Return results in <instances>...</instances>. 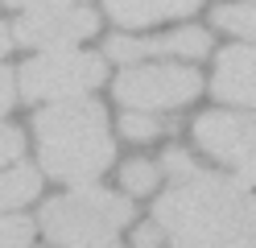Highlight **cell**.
<instances>
[{
  "label": "cell",
  "instance_id": "9c48e42d",
  "mask_svg": "<svg viewBox=\"0 0 256 248\" xmlns=\"http://www.w3.org/2000/svg\"><path fill=\"white\" fill-rule=\"evenodd\" d=\"M211 95L219 104L256 108V46H228L215 58Z\"/></svg>",
  "mask_w": 256,
  "mask_h": 248
},
{
  "label": "cell",
  "instance_id": "4fadbf2b",
  "mask_svg": "<svg viewBox=\"0 0 256 248\" xmlns=\"http://www.w3.org/2000/svg\"><path fill=\"white\" fill-rule=\"evenodd\" d=\"M120 132L128 141H136V145H149V141H157V137L170 132V120L162 112H136V108H128L120 116Z\"/></svg>",
  "mask_w": 256,
  "mask_h": 248
},
{
  "label": "cell",
  "instance_id": "6da1fadb",
  "mask_svg": "<svg viewBox=\"0 0 256 248\" xmlns=\"http://www.w3.org/2000/svg\"><path fill=\"white\" fill-rule=\"evenodd\" d=\"M162 165L174 186L153 203V223L170 240L256 236V170L211 174L182 149H166Z\"/></svg>",
  "mask_w": 256,
  "mask_h": 248
},
{
  "label": "cell",
  "instance_id": "8992f818",
  "mask_svg": "<svg viewBox=\"0 0 256 248\" xmlns=\"http://www.w3.org/2000/svg\"><path fill=\"white\" fill-rule=\"evenodd\" d=\"M12 29V46L29 50H74L100 33V13L87 5H58V9H29L21 13Z\"/></svg>",
  "mask_w": 256,
  "mask_h": 248
},
{
  "label": "cell",
  "instance_id": "ac0fdd59",
  "mask_svg": "<svg viewBox=\"0 0 256 248\" xmlns=\"http://www.w3.org/2000/svg\"><path fill=\"white\" fill-rule=\"evenodd\" d=\"M12 104H17V75L8 66H0V116L12 112Z\"/></svg>",
  "mask_w": 256,
  "mask_h": 248
},
{
  "label": "cell",
  "instance_id": "8fae6325",
  "mask_svg": "<svg viewBox=\"0 0 256 248\" xmlns=\"http://www.w3.org/2000/svg\"><path fill=\"white\" fill-rule=\"evenodd\" d=\"M42 190V174L38 165L12 161L8 170H0V211H17L21 203H34Z\"/></svg>",
  "mask_w": 256,
  "mask_h": 248
},
{
  "label": "cell",
  "instance_id": "30bf717a",
  "mask_svg": "<svg viewBox=\"0 0 256 248\" xmlns=\"http://www.w3.org/2000/svg\"><path fill=\"white\" fill-rule=\"evenodd\" d=\"M202 0H104V13L124 29H149V25H166L190 17Z\"/></svg>",
  "mask_w": 256,
  "mask_h": 248
},
{
  "label": "cell",
  "instance_id": "d6986e66",
  "mask_svg": "<svg viewBox=\"0 0 256 248\" xmlns=\"http://www.w3.org/2000/svg\"><path fill=\"white\" fill-rule=\"evenodd\" d=\"M8 9L29 13V9H58V5H83V0H4Z\"/></svg>",
  "mask_w": 256,
  "mask_h": 248
},
{
  "label": "cell",
  "instance_id": "7a4b0ae2",
  "mask_svg": "<svg viewBox=\"0 0 256 248\" xmlns=\"http://www.w3.org/2000/svg\"><path fill=\"white\" fill-rule=\"evenodd\" d=\"M38 165L54 182H95L116 161V141L108 128V112L91 95H66L34 112Z\"/></svg>",
  "mask_w": 256,
  "mask_h": 248
},
{
  "label": "cell",
  "instance_id": "9a60e30c",
  "mask_svg": "<svg viewBox=\"0 0 256 248\" xmlns=\"http://www.w3.org/2000/svg\"><path fill=\"white\" fill-rule=\"evenodd\" d=\"M157 174H162V170H157L153 161H128L120 170V182H124L128 194H149L157 186Z\"/></svg>",
  "mask_w": 256,
  "mask_h": 248
},
{
  "label": "cell",
  "instance_id": "2e32d148",
  "mask_svg": "<svg viewBox=\"0 0 256 248\" xmlns=\"http://www.w3.org/2000/svg\"><path fill=\"white\" fill-rule=\"evenodd\" d=\"M25 157V132L12 124H0V170Z\"/></svg>",
  "mask_w": 256,
  "mask_h": 248
},
{
  "label": "cell",
  "instance_id": "ffe728a7",
  "mask_svg": "<svg viewBox=\"0 0 256 248\" xmlns=\"http://www.w3.org/2000/svg\"><path fill=\"white\" fill-rule=\"evenodd\" d=\"M157 240H162V227L157 223H140L136 236H132V248H157Z\"/></svg>",
  "mask_w": 256,
  "mask_h": 248
},
{
  "label": "cell",
  "instance_id": "ba28073f",
  "mask_svg": "<svg viewBox=\"0 0 256 248\" xmlns=\"http://www.w3.org/2000/svg\"><path fill=\"white\" fill-rule=\"evenodd\" d=\"M211 50V33L206 29H174V33H162V38H108L104 46V58L112 62H140V58H202Z\"/></svg>",
  "mask_w": 256,
  "mask_h": 248
},
{
  "label": "cell",
  "instance_id": "44dd1931",
  "mask_svg": "<svg viewBox=\"0 0 256 248\" xmlns=\"http://www.w3.org/2000/svg\"><path fill=\"white\" fill-rule=\"evenodd\" d=\"M8 50H12V29H8L4 21H0V58H4Z\"/></svg>",
  "mask_w": 256,
  "mask_h": 248
},
{
  "label": "cell",
  "instance_id": "7c38bea8",
  "mask_svg": "<svg viewBox=\"0 0 256 248\" xmlns=\"http://www.w3.org/2000/svg\"><path fill=\"white\" fill-rule=\"evenodd\" d=\"M211 25L244 38L248 46H256V5H215L211 9Z\"/></svg>",
  "mask_w": 256,
  "mask_h": 248
},
{
  "label": "cell",
  "instance_id": "277c9868",
  "mask_svg": "<svg viewBox=\"0 0 256 248\" xmlns=\"http://www.w3.org/2000/svg\"><path fill=\"white\" fill-rule=\"evenodd\" d=\"M104 54H87V50H42L17 71V91L29 104L42 99H66V95H87L104 83Z\"/></svg>",
  "mask_w": 256,
  "mask_h": 248
},
{
  "label": "cell",
  "instance_id": "5b68a950",
  "mask_svg": "<svg viewBox=\"0 0 256 248\" xmlns=\"http://www.w3.org/2000/svg\"><path fill=\"white\" fill-rule=\"evenodd\" d=\"M116 99L136 112H166L182 108L202 91V75L182 62H124L116 75Z\"/></svg>",
  "mask_w": 256,
  "mask_h": 248
},
{
  "label": "cell",
  "instance_id": "7402d4cb",
  "mask_svg": "<svg viewBox=\"0 0 256 248\" xmlns=\"http://www.w3.org/2000/svg\"><path fill=\"white\" fill-rule=\"evenodd\" d=\"M87 248H120V244H116V236H112V240H100V244H87Z\"/></svg>",
  "mask_w": 256,
  "mask_h": 248
},
{
  "label": "cell",
  "instance_id": "e0dca14e",
  "mask_svg": "<svg viewBox=\"0 0 256 248\" xmlns=\"http://www.w3.org/2000/svg\"><path fill=\"white\" fill-rule=\"evenodd\" d=\"M170 248H256V236H228V240H170Z\"/></svg>",
  "mask_w": 256,
  "mask_h": 248
},
{
  "label": "cell",
  "instance_id": "52a82bcc",
  "mask_svg": "<svg viewBox=\"0 0 256 248\" xmlns=\"http://www.w3.org/2000/svg\"><path fill=\"white\" fill-rule=\"evenodd\" d=\"M194 145L232 170H256V116L202 112L194 120Z\"/></svg>",
  "mask_w": 256,
  "mask_h": 248
},
{
  "label": "cell",
  "instance_id": "5bb4252c",
  "mask_svg": "<svg viewBox=\"0 0 256 248\" xmlns=\"http://www.w3.org/2000/svg\"><path fill=\"white\" fill-rule=\"evenodd\" d=\"M38 223L29 215H17V211H0V248H29Z\"/></svg>",
  "mask_w": 256,
  "mask_h": 248
},
{
  "label": "cell",
  "instance_id": "3957f363",
  "mask_svg": "<svg viewBox=\"0 0 256 248\" xmlns=\"http://www.w3.org/2000/svg\"><path fill=\"white\" fill-rule=\"evenodd\" d=\"M124 223H132V203L95 182H78L66 194H54L50 203H42L38 211V227L54 248H87L112 240Z\"/></svg>",
  "mask_w": 256,
  "mask_h": 248
}]
</instances>
